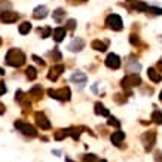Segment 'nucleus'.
I'll return each mask as SVG.
<instances>
[{"label":"nucleus","instance_id":"393cba45","mask_svg":"<svg viewBox=\"0 0 162 162\" xmlns=\"http://www.w3.org/2000/svg\"><path fill=\"white\" fill-rule=\"evenodd\" d=\"M134 9H136V10H140V12H147L149 5L144 3V2H136V3H134Z\"/></svg>","mask_w":162,"mask_h":162},{"label":"nucleus","instance_id":"a19ab883","mask_svg":"<svg viewBox=\"0 0 162 162\" xmlns=\"http://www.w3.org/2000/svg\"><path fill=\"white\" fill-rule=\"evenodd\" d=\"M3 75H5V70H3V68L0 67V76H3Z\"/></svg>","mask_w":162,"mask_h":162},{"label":"nucleus","instance_id":"1a4fd4ad","mask_svg":"<svg viewBox=\"0 0 162 162\" xmlns=\"http://www.w3.org/2000/svg\"><path fill=\"white\" fill-rule=\"evenodd\" d=\"M104 64H106V67L111 68V70H118L120 67V58L119 55H116V54H109L107 57H106V60H104Z\"/></svg>","mask_w":162,"mask_h":162},{"label":"nucleus","instance_id":"e433bc0d","mask_svg":"<svg viewBox=\"0 0 162 162\" xmlns=\"http://www.w3.org/2000/svg\"><path fill=\"white\" fill-rule=\"evenodd\" d=\"M67 2L71 5H82V3H86L88 0H67Z\"/></svg>","mask_w":162,"mask_h":162},{"label":"nucleus","instance_id":"2eb2a0df","mask_svg":"<svg viewBox=\"0 0 162 162\" xmlns=\"http://www.w3.org/2000/svg\"><path fill=\"white\" fill-rule=\"evenodd\" d=\"M94 111H95V115H98V116H104V118H109V116H110L109 109H106V106H104L103 103H100V101L95 103Z\"/></svg>","mask_w":162,"mask_h":162},{"label":"nucleus","instance_id":"39448f33","mask_svg":"<svg viewBox=\"0 0 162 162\" xmlns=\"http://www.w3.org/2000/svg\"><path fill=\"white\" fill-rule=\"evenodd\" d=\"M106 26L109 27L110 30L113 31H120L124 28V22H122V18L116 14H111L109 17L106 18Z\"/></svg>","mask_w":162,"mask_h":162},{"label":"nucleus","instance_id":"c03bdc74","mask_svg":"<svg viewBox=\"0 0 162 162\" xmlns=\"http://www.w3.org/2000/svg\"><path fill=\"white\" fill-rule=\"evenodd\" d=\"M100 162H107V161H106V159H101V161H100Z\"/></svg>","mask_w":162,"mask_h":162},{"label":"nucleus","instance_id":"f8f14e48","mask_svg":"<svg viewBox=\"0 0 162 162\" xmlns=\"http://www.w3.org/2000/svg\"><path fill=\"white\" fill-rule=\"evenodd\" d=\"M70 80L73 82V83H76V85H80V88H83L86 85V82H88V77L83 71H75L71 76H70Z\"/></svg>","mask_w":162,"mask_h":162},{"label":"nucleus","instance_id":"6ab92c4d","mask_svg":"<svg viewBox=\"0 0 162 162\" xmlns=\"http://www.w3.org/2000/svg\"><path fill=\"white\" fill-rule=\"evenodd\" d=\"M91 48L95 49V51H98V52H106V51H107V43L101 42V40H92Z\"/></svg>","mask_w":162,"mask_h":162},{"label":"nucleus","instance_id":"c85d7f7f","mask_svg":"<svg viewBox=\"0 0 162 162\" xmlns=\"http://www.w3.org/2000/svg\"><path fill=\"white\" fill-rule=\"evenodd\" d=\"M147 12L152 14V15H162V8H152V6H149Z\"/></svg>","mask_w":162,"mask_h":162},{"label":"nucleus","instance_id":"c9c22d12","mask_svg":"<svg viewBox=\"0 0 162 162\" xmlns=\"http://www.w3.org/2000/svg\"><path fill=\"white\" fill-rule=\"evenodd\" d=\"M8 91V88H6V83L5 82H0V95H3L5 92Z\"/></svg>","mask_w":162,"mask_h":162},{"label":"nucleus","instance_id":"4c0bfd02","mask_svg":"<svg viewBox=\"0 0 162 162\" xmlns=\"http://www.w3.org/2000/svg\"><path fill=\"white\" fill-rule=\"evenodd\" d=\"M155 161H156V162H162V152H161V150L155 153Z\"/></svg>","mask_w":162,"mask_h":162},{"label":"nucleus","instance_id":"bb28decb","mask_svg":"<svg viewBox=\"0 0 162 162\" xmlns=\"http://www.w3.org/2000/svg\"><path fill=\"white\" fill-rule=\"evenodd\" d=\"M76 19H73V18H70V19H68L67 22H66V27H64V28H66V30H70V31H73V30H75V28H76Z\"/></svg>","mask_w":162,"mask_h":162},{"label":"nucleus","instance_id":"49530a36","mask_svg":"<svg viewBox=\"0 0 162 162\" xmlns=\"http://www.w3.org/2000/svg\"><path fill=\"white\" fill-rule=\"evenodd\" d=\"M127 2H134V0H127Z\"/></svg>","mask_w":162,"mask_h":162},{"label":"nucleus","instance_id":"5701e85b","mask_svg":"<svg viewBox=\"0 0 162 162\" xmlns=\"http://www.w3.org/2000/svg\"><path fill=\"white\" fill-rule=\"evenodd\" d=\"M67 134L73 140H79V137H80V128H76V127H71V128L67 129Z\"/></svg>","mask_w":162,"mask_h":162},{"label":"nucleus","instance_id":"7c9ffc66","mask_svg":"<svg viewBox=\"0 0 162 162\" xmlns=\"http://www.w3.org/2000/svg\"><path fill=\"white\" fill-rule=\"evenodd\" d=\"M40 33H42V39H46V37H49V34L52 33V30L49 28V27H45V28H43V31L40 30Z\"/></svg>","mask_w":162,"mask_h":162},{"label":"nucleus","instance_id":"f03ea898","mask_svg":"<svg viewBox=\"0 0 162 162\" xmlns=\"http://www.w3.org/2000/svg\"><path fill=\"white\" fill-rule=\"evenodd\" d=\"M48 95L51 98H55V100H60V101H70L71 98V91L68 86H63L60 89H48Z\"/></svg>","mask_w":162,"mask_h":162},{"label":"nucleus","instance_id":"473e14b6","mask_svg":"<svg viewBox=\"0 0 162 162\" xmlns=\"http://www.w3.org/2000/svg\"><path fill=\"white\" fill-rule=\"evenodd\" d=\"M97 159V156L94 153H89V155H85L83 156V162H94Z\"/></svg>","mask_w":162,"mask_h":162},{"label":"nucleus","instance_id":"2f4dec72","mask_svg":"<svg viewBox=\"0 0 162 162\" xmlns=\"http://www.w3.org/2000/svg\"><path fill=\"white\" fill-rule=\"evenodd\" d=\"M129 42L132 43L134 46H137V45L140 43V39H138V36H137V34H131V36H129Z\"/></svg>","mask_w":162,"mask_h":162},{"label":"nucleus","instance_id":"a211bd4d","mask_svg":"<svg viewBox=\"0 0 162 162\" xmlns=\"http://www.w3.org/2000/svg\"><path fill=\"white\" fill-rule=\"evenodd\" d=\"M66 17V10L63 8H58L54 10V14H52V18H54V21L57 22V24H61L63 22V19Z\"/></svg>","mask_w":162,"mask_h":162},{"label":"nucleus","instance_id":"0eeeda50","mask_svg":"<svg viewBox=\"0 0 162 162\" xmlns=\"http://www.w3.org/2000/svg\"><path fill=\"white\" fill-rule=\"evenodd\" d=\"M19 19V14L14 10H2L0 12V22L3 24H14Z\"/></svg>","mask_w":162,"mask_h":162},{"label":"nucleus","instance_id":"20e7f679","mask_svg":"<svg viewBox=\"0 0 162 162\" xmlns=\"http://www.w3.org/2000/svg\"><path fill=\"white\" fill-rule=\"evenodd\" d=\"M141 143L144 146L146 152H150L156 143V131H146L141 136Z\"/></svg>","mask_w":162,"mask_h":162},{"label":"nucleus","instance_id":"79ce46f5","mask_svg":"<svg viewBox=\"0 0 162 162\" xmlns=\"http://www.w3.org/2000/svg\"><path fill=\"white\" fill-rule=\"evenodd\" d=\"M66 162H73L71 159H68V158H66Z\"/></svg>","mask_w":162,"mask_h":162},{"label":"nucleus","instance_id":"f257e3e1","mask_svg":"<svg viewBox=\"0 0 162 162\" xmlns=\"http://www.w3.org/2000/svg\"><path fill=\"white\" fill-rule=\"evenodd\" d=\"M5 61L6 64L10 66V67H21L26 64V54L21 51V49H17V48H12L9 49L6 57H5Z\"/></svg>","mask_w":162,"mask_h":162},{"label":"nucleus","instance_id":"ea45409f","mask_svg":"<svg viewBox=\"0 0 162 162\" xmlns=\"http://www.w3.org/2000/svg\"><path fill=\"white\" fill-rule=\"evenodd\" d=\"M158 68H159L158 71L161 73V71H162V60H159V63H158Z\"/></svg>","mask_w":162,"mask_h":162},{"label":"nucleus","instance_id":"7ed1b4c3","mask_svg":"<svg viewBox=\"0 0 162 162\" xmlns=\"http://www.w3.org/2000/svg\"><path fill=\"white\" fill-rule=\"evenodd\" d=\"M120 85L124 89H131V88L140 86L141 85V77L138 73H129L120 80Z\"/></svg>","mask_w":162,"mask_h":162},{"label":"nucleus","instance_id":"9d476101","mask_svg":"<svg viewBox=\"0 0 162 162\" xmlns=\"http://www.w3.org/2000/svg\"><path fill=\"white\" fill-rule=\"evenodd\" d=\"M34 119H36V124H37L39 128H42V129H49L51 128V122L48 120V118L45 116L43 111H37V113L34 115Z\"/></svg>","mask_w":162,"mask_h":162},{"label":"nucleus","instance_id":"f3484780","mask_svg":"<svg viewBox=\"0 0 162 162\" xmlns=\"http://www.w3.org/2000/svg\"><path fill=\"white\" fill-rule=\"evenodd\" d=\"M110 140H111L113 144L119 146L120 143L125 140V132H122V131H116V132H113V134L110 136Z\"/></svg>","mask_w":162,"mask_h":162},{"label":"nucleus","instance_id":"423d86ee","mask_svg":"<svg viewBox=\"0 0 162 162\" xmlns=\"http://www.w3.org/2000/svg\"><path fill=\"white\" fill-rule=\"evenodd\" d=\"M15 128H18L24 136L27 137H36L37 136V131H36V128H34L33 125H30V124H26V122H21V120H17L15 122Z\"/></svg>","mask_w":162,"mask_h":162},{"label":"nucleus","instance_id":"f704fd0d","mask_svg":"<svg viewBox=\"0 0 162 162\" xmlns=\"http://www.w3.org/2000/svg\"><path fill=\"white\" fill-rule=\"evenodd\" d=\"M22 95H24V92H22L21 89H18L17 92H15V100H17V101H22V98H24Z\"/></svg>","mask_w":162,"mask_h":162},{"label":"nucleus","instance_id":"412c9836","mask_svg":"<svg viewBox=\"0 0 162 162\" xmlns=\"http://www.w3.org/2000/svg\"><path fill=\"white\" fill-rule=\"evenodd\" d=\"M30 30H31V22H28V21H24L21 26L18 27V31L21 34H28Z\"/></svg>","mask_w":162,"mask_h":162},{"label":"nucleus","instance_id":"dca6fc26","mask_svg":"<svg viewBox=\"0 0 162 162\" xmlns=\"http://www.w3.org/2000/svg\"><path fill=\"white\" fill-rule=\"evenodd\" d=\"M66 34H67V30H66L64 27H58V28H55V30H54L52 36H54V40H55V42L60 43V42H63V40H64Z\"/></svg>","mask_w":162,"mask_h":162},{"label":"nucleus","instance_id":"cd10ccee","mask_svg":"<svg viewBox=\"0 0 162 162\" xmlns=\"http://www.w3.org/2000/svg\"><path fill=\"white\" fill-rule=\"evenodd\" d=\"M107 125H110V127H115V128H119L120 127V122L116 118H113V116H109V119H107Z\"/></svg>","mask_w":162,"mask_h":162},{"label":"nucleus","instance_id":"aec40b11","mask_svg":"<svg viewBox=\"0 0 162 162\" xmlns=\"http://www.w3.org/2000/svg\"><path fill=\"white\" fill-rule=\"evenodd\" d=\"M28 95H31L33 98H36V100H39V98H42L43 95V88L40 85H36L33 86L31 89H30V92H28Z\"/></svg>","mask_w":162,"mask_h":162},{"label":"nucleus","instance_id":"72a5a7b5","mask_svg":"<svg viewBox=\"0 0 162 162\" xmlns=\"http://www.w3.org/2000/svg\"><path fill=\"white\" fill-rule=\"evenodd\" d=\"M33 60L36 61L39 66H42V67H45V66H46V63H45V61H43L40 57H37V55H33Z\"/></svg>","mask_w":162,"mask_h":162},{"label":"nucleus","instance_id":"a878e982","mask_svg":"<svg viewBox=\"0 0 162 162\" xmlns=\"http://www.w3.org/2000/svg\"><path fill=\"white\" fill-rule=\"evenodd\" d=\"M68 134H67V129H58L57 132H55V136H54V138L57 140V141H61L63 138H66Z\"/></svg>","mask_w":162,"mask_h":162},{"label":"nucleus","instance_id":"58836bf2","mask_svg":"<svg viewBox=\"0 0 162 162\" xmlns=\"http://www.w3.org/2000/svg\"><path fill=\"white\" fill-rule=\"evenodd\" d=\"M5 111H6V106L3 103H0V115H3Z\"/></svg>","mask_w":162,"mask_h":162},{"label":"nucleus","instance_id":"6e6552de","mask_svg":"<svg viewBox=\"0 0 162 162\" xmlns=\"http://www.w3.org/2000/svg\"><path fill=\"white\" fill-rule=\"evenodd\" d=\"M64 70H66L64 64H55V66H52V67L49 68V73H48V79H49L51 82H57L58 77L64 73Z\"/></svg>","mask_w":162,"mask_h":162},{"label":"nucleus","instance_id":"9b49d317","mask_svg":"<svg viewBox=\"0 0 162 162\" xmlns=\"http://www.w3.org/2000/svg\"><path fill=\"white\" fill-rule=\"evenodd\" d=\"M68 51L70 52H80L83 51V48H85V40L82 39V37H75L71 42L68 43Z\"/></svg>","mask_w":162,"mask_h":162},{"label":"nucleus","instance_id":"37998d69","mask_svg":"<svg viewBox=\"0 0 162 162\" xmlns=\"http://www.w3.org/2000/svg\"><path fill=\"white\" fill-rule=\"evenodd\" d=\"M159 100L162 101V91H161V94H159Z\"/></svg>","mask_w":162,"mask_h":162},{"label":"nucleus","instance_id":"4468645a","mask_svg":"<svg viewBox=\"0 0 162 162\" xmlns=\"http://www.w3.org/2000/svg\"><path fill=\"white\" fill-rule=\"evenodd\" d=\"M147 76H149V79H150L153 83H159V82L162 80V75L155 67H149V68H147Z\"/></svg>","mask_w":162,"mask_h":162},{"label":"nucleus","instance_id":"ddd939ff","mask_svg":"<svg viewBox=\"0 0 162 162\" xmlns=\"http://www.w3.org/2000/svg\"><path fill=\"white\" fill-rule=\"evenodd\" d=\"M48 14H49L48 8H46L45 5H40V6L34 8V10H33V18H34V19H45V18L48 17Z\"/></svg>","mask_w":162,"mask_h":162},{"label":"nucleus","instance_id":"4be33fe9","mask_svg":"<svg viewBox=\"0 0 162 162\" xmlns=\"http://www.w3.org/2000/svg\"><path fill=\"white\" fill-rule=\"evenodd\" d=\"M26 76L28 80H34L36 77H37V70L33 67V66H30V67H27L26 70Z\"/></svg>","mask_w":162,"mask_h":162},{"label":"nucleus","instance_id":"a18cd8bd","mask_svg":"<svg viewBox=\"0 0 162 162\" xmlns=\"http://www.w3.org/2000/svg\"><path fill=\"white\" fill-rule=\"evenodd\" d=\"M0 46H2V37H0Z\"/></svg>","mask_w":162,"mask_h":162},{"label":"nucleus","instance_id":"b1692460","mask_svg":"<svg viewBox=\"0 0 162 162\" xmlns=\"http://www.w3.org/2000/svg\"><path fill=\"white\" fill-rule=\"evenodd\" d=\"M152 120L156 125H162V111L161 110H155L152 113Z\"/></svg>","mask_w":162,"mask_h":162},{"label":"nucleus","instance_id":"c756f323","mask_svg":"<svg viewBox=\"0 0 162 162\" xmlns=\"http://www.w3.org/2000/svg\"><path fill=\"white\" fill-rule=\"evenodd\" d=\"M51 57L54 58V60H57V61L63 60V55H61V52L58 51V49H54V51L51 52Z\"/></svg>","mask_w":162,"mask_h":162}]
</instances>
